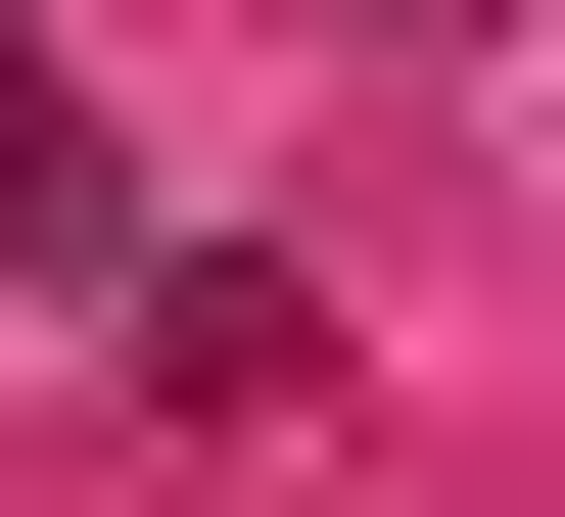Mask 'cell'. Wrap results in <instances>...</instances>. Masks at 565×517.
I'll return each mask as SVG.
<instances>
[{
    "instance_id": "6da1fadb",
    "label": "cell",
    "mask_w": 565,
    "mask_h": 517,
    "mask_svg": "<svg viewBox=\"0 0 565 517\" xmlns=\"http://www.w3.org/2000/svg\"><path fill=\"white\" fill-rule=\"evenodd\" d=\"M0 282H95V330H189V236H141V141L47 95V47H0Z\"/></svg>"
}]
</instances>
